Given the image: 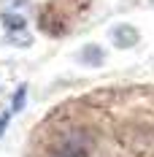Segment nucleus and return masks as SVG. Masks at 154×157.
I'll use <instances>...</instances> for the list:
<instances>
[{
    "instance_id": "f03ea898",
    "label": "nucleus",
    "mask_w": 154,
    "mask_h": 157,
    "mask_svg": "<svg viewBox=\"0 0 154 157\" xmlns=\"http://www.w3.org/2000/svg\"><path fill=\"white\" fill-rule=\"evenodd\" d=\"M135 41H138V33H135V27H130V25H122V27L114 30V44L116 46L127 49V46H133Z\"/></svg>"
},
{
    "instance_id": "20e7f679",
    "label": "nucleus",
    "mask_w": 154,
    "mask_h": 157,
    "mask_svg": "<svg viewBox=\"0 0 154 157\" xmlns=\"http://www.w3.org/2000/svg\"><path fill=\"white\" fill-rule=\"evenodd\" d=\"M24 95H27V87H19V90H16V95H14V106H11V114H16V111L24 106Z\"/></svg>"
},
{
    "instance_id": "39448f33",
    "label": "nucleus",
    "mask_w": 154,
    "mask_h": 157,
    "mask_svg": "<svg viewBox=\"0 0 154 157\" xmlns=\"http://www.w3.org/2000/svg\"><path fill=\"white\" fill-rule=\"evenodd\" d=\"M3 22H6L8 30H11V27H14V30H22V27H24V22H22L19 16H3Z\"/></svg>"
},
{
    "instance_id": "7ed1b4c3",
    "label": "nucleus",
    "mask_w": 154,
    "mask_h": 157,
    "mask_svg": "<svg viewBox=\"0 0 154 157\" xmlns=\"http://www.w3.org/2000/svg\"><path fill=\"white\" fill-rule=\"evenodd\" d=\"M81 63L84 65H100L103 63V49L100 46H84L81 49Z\"/></svg>"
},
{
    "instance_id": "f257e3e1",
    "label": "nucleus",
    "mask_w": 154,
    "mask_h": 157,
    "mask_svg": "<svg viewBox=\"0 0 154 157\" xmlns=\"http://www.w3.org/2000/svg\"><path fill=\"white\" fill-rule=\"evenodd\" d=\"M92 149L95 144L89 138V133L73 130V133H68L65 138L57 141V146L49 152V157H92Z\"/></svg>"
}]
</instances>
